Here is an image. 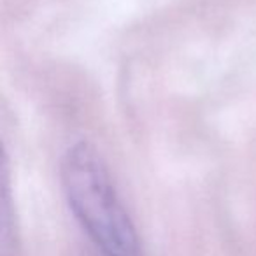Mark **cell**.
I'll return each instance as SVG.
<instances>
[{
	"label": "cell",
	"mask_w": 256,
	"mask_h": 256,
	"mask_svg": "<svg viewBox=\"0 0 256 256\" xmlns=\"http://www.w3.org/2000/svg\"><path fill=\"white\" fill-rule=\"evenodd\" d=\"M60 179L68 209L100 256H142L136 226L95 148L72 146L64 154Z\"/></svg>",
	"instance_id": "obj_1"
}]
</instances>
